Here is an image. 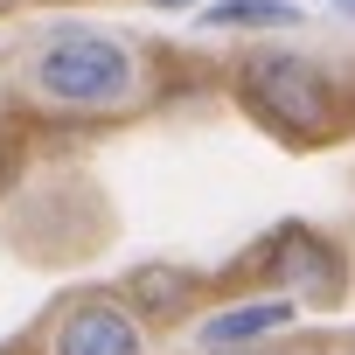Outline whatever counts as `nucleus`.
Segmentation results:
<instances>
[{"label": "nucleus", "instance_id": "1", "mask_svg": "<svg viewBox=\"0 0 355 355\" xmlns=\"http://www.w3.org/2000/svg\"><path fill=\"white\" fill-rule=\"evenodd\" d=\"M21 84L56 112H119V105H132L146 91V70L105 28H49L28 49Z\"/></svg>", "mask_w": 355, "mask_h": 355}, {"label": "nucleus", "instance_id": "2", "mask_svg": "<svg viewBox=\"0 0 355 355\" xmlns=\"http://www.w3.org/2000/svg\"><path fill=\"white\" fill-rule=\"evenodd\" d=\"M237 105L272 132V139H334L341 125V98H334V77L300 56V49H251L237 63Z\"/></svg>", "mask_w": 355, "mask_h": 355}, {"label": "nucleus", "instance_id": "3", "mask_svg": "<svg viewBox=\"0 0 355 355\" xmlns=\"http://www.w3.org/2000/svg\"><path fill=\"white\" fill-rule=\"evenodd\" d=\"M49 355H146V320L112 293H84L56 313Z\"/></svg>", "mask_w": 355, "mask_h": 355}, {"label": "nucleus", "instance_id": "4", "mask_svg": "<svg viewBox=\"0 0 355 355\" xmlns=\"http://www.w3.org/2000/svg\"><path fill=\"white\" fill-rule=\"evenodd\" d=\"M265 265H272V286H279L286 300L334 306V300L348 293V258H341V244H327L320 230H286Z\"/></svg>", "mask_w": 355, "mask_h": 355}, {"label": "nucleus", "instance_id": "5", "mask_svg": "<svg viewBox=\"0 0 355 355\" xmlns=\"http://www.w3.org/2000/svg\"><path fill=\"white\" fill-rule=\"evenodd\" d=\"M293 320V300L279 293V300H244V306H230V313H209L202 320V348H244V341H265V334H279Z\"/></svg>", "mask_w": 355, "mask_h": 355}, {"label": "nucleus", "instance_id": "6", "mask_svg": "<svg viewBox=\"0 0 355 355\" xmlns=\"http://www.w3.org/2000/svg\"><path fill=\"white\" fill-rule=\"evenodd\" d=\"M196 21L216 28V35H272V28H300L306 15L293 0H209Z\"/></svg>", "mask_w": 355, "mask_h": 355}, {"label": "nucleus", "instance_id": "7", "mask_svg": "<svg viewBox=\"0 0 355 355\" xmlns=\"http://www.w3.org/2000/svg\"><path fill=\"white\" fill-rule=\"evenodd\" d=\"M196 293H202V279H196V272H182V265H146V272H132L139 320H146V313H182Z\"/></svg>", "mask_w": 355, "mask_h": 355}, {"label": "nucleus", "instance_id": "8", "mask_svg": "<svg viewBox=\"0 0 355 355\" xmlns=\"http://www.w3.org/2000/svg\"><path fill=\"white\" fill-rule=\"evenodd\" d=\"M8 182H15V160H8V153H0V189H8Z\"/></svg>", "mask_w": 355, "mask_h": 355}, {"label": "nucleus", "instance_id": "9", "mask_svg": "<svg viewBox=\"0 0 355 355\" xmlns=\"http://www.w3.org/2000/svg\"><path fill=\"white\" fill-rule=\"evenodd\" d=\"M153 8H196V0H153Z\"/></svg>", "mask_w": 355, "mask_h": 355}, {"label": "nucleus", "instance_id": "10", "mask_svg": "<svg viewBox=\"0 0 355 355\" xmlns=\"http://www.w3.org/2000/svg\"><path fill=\"white\" fill-rule=\"evenodd\" d=\"M334 8H341V15H355V0H334Z\"/></svg>", "mask_w": 355, "mask_h": 355}, {"label": "nucleus", "instance_id": "11", "mask_svg": "<svg viewBox=\"0 0 355 355\" xmlns=\"http://www.w3.org/2000/svg\"><path fill=\"white\" fill-rule=\"evenodd\" d=\"M348 355H355V348H348Z\"/></svg>", "mask_w": 355, "mask_h": 355}]
</instances>
